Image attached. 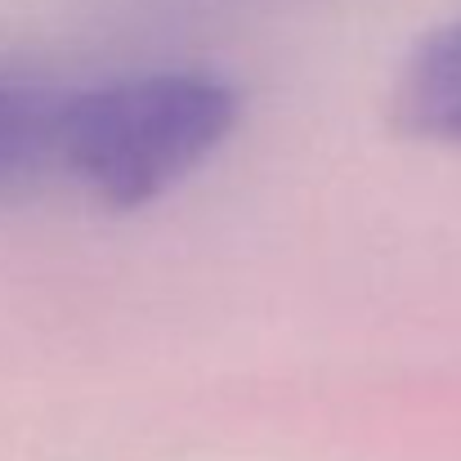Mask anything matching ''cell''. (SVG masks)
I'll return each mask as SVG.
<instances>
[{"label":"cell","instance_id":"cell-2","mask_svg":"<svg viewBox=\"0 0 461 461\" xmlns=\"http://www.w3.org/2000/svg\"><path fill=\"white\" fill-rule=\"evenodd\" d=\"M390 113L408 135L461 149V23L426 32L408 50Z\"/></svg>","mask_w":461,"mask_h":461},{"label":"cell","instance_id":"cell-1","mask_svg":"<svg viewBox=\"0 0 461 461\" xmlns=\"http://www.w3.org/2000/svg\"><path fill=\"white\" fill-rule=\"evenodd\" d=\"M242 122V90L197 63L59 86L54 184L108 211H140L197 175Z\"/></svg>","mask_w":461,"mask_h":461}]
</instances>
